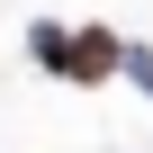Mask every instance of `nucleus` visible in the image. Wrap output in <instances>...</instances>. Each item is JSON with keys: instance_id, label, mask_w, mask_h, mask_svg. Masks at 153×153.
<instances>
[{"instance_id": "obj_1", "label": "nucleus", "mask_w": 153, "mask_h": 153, "mask_svg": "<svg viewBox=\"0 0 153 153\" xmlns=\"http://www.w3.org/2000/svg\"><path fill=\"white\" fill-rule=\"evenodd\" d=\"M108 72H126V36H108V27H72L63 81H108Z\"/></svg>"}, {"instance_id": "obj_2", "label": "nucleus", "mask_w": 153, "mask_h": 153, "mask_svg": "<svg viewBox=\"0 0 153 153\" xmlns=\"http://www.w3.org/2000/svg\"><path fill=\"white\" fill-rule=\"evenodd\" d=\"M27 54H36V63L54 72V81H63V54H72V27H54V18H36V27H27Z\"/></svg>"}, {"instance_id": "obj_3", "label": "nucleus", "mask_w": 153, "mask_h": 153, "mask_svg": "<svg viewBox=\"0 0 153 153\" xmlns=\"http://www.w3.org/2000/svg\"><path fill=\"white\" fill-rule=\"evenodd\" d=\"M126 72H135V81L153 90V45H126Z\"/></svg>"}]
</instances>
